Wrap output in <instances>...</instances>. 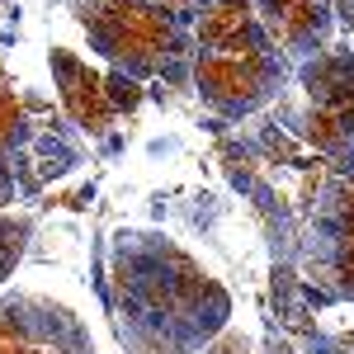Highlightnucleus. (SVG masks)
<instances>
[{
  "mask_svg": "<svg viewBox=\"0 0 354 354\" xmlns=\"http://www.w3.org/2000/svg\"><path fill=\"white\" fill-rule=\"evenodd\" d=\"M270 128L279 133V147L270 133L260 147L288 185L279 189L241 165L236 185L250 189L274 232V302L283 307V322H302L312 307L354 302V175L307 151L279 123Z\"/></svg>",
  "mask_w": 354,
  "mask_h": 354,
  "instance_id": "obj_1",
  "label": "nucleus"
},
{
  "mask_svg": "<svg viewBox=\"0 0 354 354\" xmlns=\"http://www.w3.org/2000/svg\"><path fill=\"white\" fill-rule=\"evenodd\" d=\"M109 312L128 354H203L232 317V298L203 265L156 232L109 245Z\"/></svg>",
  "mask_w": 354,
  "mask_h": 354,
  "instance_id": "obj_2",
  "label": "nucleus"
},
{
  "mask_svg": "<svg viewBox=\"0 0 354 354\" xmlns=\"http://www.w3.org/2000/svg\"><path fill=\"white\" fill-rule=\"evenodd\" d=\"M293 81V62L260 24L255 0H208L194 15V90L208 109L241 123L274 104Z\"/></svg>",
  "mask_w": 354,
  "mask_h": 354,
  "instance_id": "obj_3",
  "label": "nucleus"
},
{
  "mask_svg": "<svg viewBox=\"0 0 354 354\" xmlns=\"http://www.w3.org/2000/svg\"><path fill=\"white\" fill-rule=\"evenodd\" d=\"M90 48L128 81L165 90L194 85V19L156 0H81L76 5Z\"/></svg>",
  "mask_w": 354,
  "mask_h": 354,
  "instance_id": "obj_4",
  "label": "nucleus"
},
{
  "mask_svg": "<svg viewBox=\"0 0 354 354\" xmlns=\"http://www.w3.org/2000/svg\"><path fill=\"white\" fill-rule=\"evenodd\" d=\"M279 128L354 175V48H330L293 66V100H279Z\"/></svg>",
  "mask_w": 354,
  "mask_h": 354,
  "instance_id": "obj_5",
  "label": "nucleus"
},
{
  "mask_svg": "<svg viewBox=\"0 0 354 354\" xmlns=\"http://www.w3.org/2000/svg\"><path fill=\"white\" fill-rule=\"evenodd\" d=\"M85 161L81 133L53 109V100L33 95L15 81L10 71H0V165L15 170L19 194H38L48 180L76 170Z\"/></svg>",
  "mask_w": 354,
  "mask_h": 354,
  "instance_id": "obj_6",
  "label": "nucleus"
},
{
  "mask_svg": "<svg viewBox=\"0 0 354 354\" xmlns=\"http://www.w3.org/2000/svg\"><path fill=\"white\" fill-rule=\"evenodd\" d=\"M53 81L62 95V109L76 123V133H85L90 142H100L104 151L118 147V123L142 104L137 81H128L123 71L100 76L90 62H81L66 48H53Z\"/></svg>",
  "mask_w": 354,
  "mask_h": 354,
  "instance_id": "obj_7",
  "label": "nucleus"
},
{
  "mask_svg": "<svg viewBox=\"0 0 354 354\" xmlns=\"http://www.w3.org/2000/svg\"><path fill=\"white\" fill-rule=\"evenodd\" d=\"M0 354H100L85 322L43 298V293H10L0 298Z\"/></svg>",
  "mask_w": 354,
  "mask_h": 354,
  "instance_id": "obj_8",
  "label": "nucleus"
},
{
  "mask_svg": "<svg viewBox=\"0 0 354 354\" xmlns=\"http://www.w3.org/2000/svg\"><path fill=\"white\" fill-rule=\"evenodd\" d=\"M255 15L293 66L330 53L335 24H340L330 0H255Z\"/></svg>",
  "mask_w": 354,
  "mask_h": 354,
  "instance_id": "obj_9",
  "label": "nucleus"
},
{
  "mask_svg": "<svg viewBox=\"0 0 354 354\" xmlns=\"http://www.w3.org/2000/svg\"><path fill=\"white\" fill-rule=\"evenodd\" d=\"M28 236H33V218H5V213H0V283L15 274Z\"/></svg>",
  "mask_w": 354,
  "mask_h": 354,
  "instance_id": "obj_10",
  "label": "nucleus"
},
{
  "mask_svg": "<svg viewBox=\"0 0 354 354\" xmlns=\"http://www.w3.org/2000/svg\"><path fill=\"white\" fill-rule=\"evenodd\" d=\"M203 354H250V340H245L241 330H222V335Z\"/></svg>",
  "mask_w": 354,
  "mask_h": 354,
  "instance_id": "obj_11",
  "label": "nucleus"
},
{
  "mask_svg": "<svg viewBox=\"0 0 354 354\" xmlns=\"http://www.w3.org/2000/svg\"><path fill=\"white\" fill-rule=\"evenodd\" d=\"M15 198H24V194H19V180H15V170H10V165H0V208H5V203H15Z\"/></svg>",
  "mask_w": 354,
  "mask_h": 354,
  "instance_id": "obj_12",
  "label": "nucleus"
},
{
  "mask_svg": "<svg viewBox=\"0 0 354 354\" xmlns=\"http://www.w3.org/2000/svg\"><path fill=\"white\" fill-rule=\"evenodd\" d=\"M156 5H165V10H175V15H185V19H194L208 0H156Z\"/></svg>",
  "mask_w": 354,
  "mask_h": 354,
  "instance_id": "obj_13",
  "label": "nucleus"
},
{
  "mask_svg": "<svg viewBox=\"0 0 354 354\" xmlns=\"http://www.w3.org/2000/svg\"><path fill=\"white\" fill-rule=\"evenodd\" d=\"M335 19L354 28V0H340V5H335Z\"/></svg>",
  "mask_w": 354,
  "mask_h": 354,
  "instance_id": "obj_14",
  "label": "nucleus"
},
{
  "mask_svg": "<svg viewBox=\"0 0 354 354\" xmlns=\"http://www.w3.org/2000/svg\"><path fill=\"white\" fill-rule=\"evenodd\" d=\"M270 354H293V350H288V345H274V350Z\"/></svg>",
  "mask_w": 354,
  "mask_h": 354,
  "instance_id": "obj_15",
  "label": "nucleus"
},
{
  "mask_svg": "<svg viewBox=\"0 0 354 354\" xmlns=\"http://www.w3.org/2000/svg\"><path fill=\"white\" fill-rule=\"evenodd\" d=\"M330 5H340V0H330Z\"/></svg>",
  "mask_w": 354,
  "mask_h": 354,
  "instance_id": "obj_16",
  "label": "nucleus"
},
{
  "mask_svg": "<svg viewBox=\"0 0 354 354\" xmlns=\"http://www.w3.org/2000/svg\"><path fill=\"white\" fill-rule=\"evenodd\" d=\"M0 10H5V0H0Z\"/></svg>",
  "mask_w": 354,
  "mask_h": 354,
  "instance_id": "obj_17",
  "label": "nucleus"
}]
</instances>
